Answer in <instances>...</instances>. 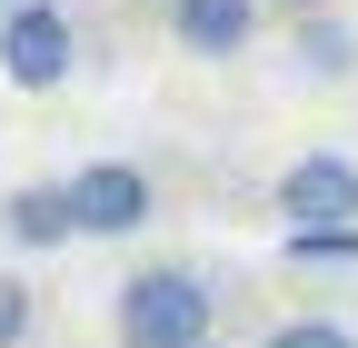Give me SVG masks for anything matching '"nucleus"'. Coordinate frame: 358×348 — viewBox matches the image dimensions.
Masks as SVG:
<instances>
[{
  "instance_id": "f257e3e1",
  "label": "nucleus",
  "mask_w": 358,
  "mask_h": 348,
  "mask_svg": "<svg viewBox=\"0 0 358 348\" xmlns=\"http://www.w3.org/2000/svg\"><path fill=\"white\" fill-rule=\"evenodd\" d=\"M209 319H219V298H209V279L199 269H140L120 289V309H110V328H120V348H209Z\"/></svg>"
},
{
  "instance_id": "f03ea898",
  "label": "nucleus",
  "mask_w": 358,
  "mask_h": 348,
  "mask_svg": "<svg viewBox=\"0 0 358 348\" xmlns=\"http://www.w3.org/2000/svg\"><path fill=\"white\" fill-rule=\"evenodd\" d=\"M80 70V30L60 0H10L0 10V80L10 90H60V80Z\"/></svg>"
},
{
  "instance_id": "7ed1b4c3",
  "label": "nucleus",
  "mask_w": 358,
  "mask_h": 348,
  "mask_svg": "<svg viewBox=\"0 0 358 348\" xmlns=\"http://www.w3.org/2000/svg\"><path fill=\"white\" fill-rule=\"evenodd\" d=\"M70 219H80V239H140L150 229V209H159V189H150V169L140 159H90V169H70Z\"/></svg>"
},
{
  "instance_id": "20e7f679",
  "label": "nucleus",
  "mask_w": 358,
  "mask_h": 348,
  "mask_svg": "<svg viewBox=\"0 0 358 348\" xmlns=\"http://www.w3.org/2000/svg\"><path fill=\"white\" fill-rule=\"evenodd\" d=\"M319 219H358V159L308 150L279 169V229H319Z\"/></svg>"
},
{
  "instance_id": "39448f33",
  "label": "nucleus",
  "mask_w": 358,
  "mask_h": 348,
  "mask_svg": "<svg viewBox=\"0 0 358 348\" xmlns=\"http://www.w3.org/2000/svg\"><path fill=\"white\" fill-rule=\"evenodd\" d=\"M169 10V40L189 60H239L259 40V0H159Z\"/></svg>"
},
{
  "instance_id": "423d86ee",
  "label": "nucleus",
  "mask_w": 358,
  "mask_h": 348,
  "mask_svg": "<svg viewBox=\"0 0 358 348\" xmlns=\"http://www.w3.org/2000/svg\"><path fill=\"white\" fill-rule=\"evenodd\" d=\"M0 229H10V249H70V239H80V219H70V189H60V180H30V189H10V199H0Z\"/></svg>"
},
{
  "instance_id": "0eeeda50",
  "label": "nucleus",
  "mask_w": 358,
  "mask_h": 348,
  "mask_svg": "<svg viewBox=\"0 0 358 348\" xmlns=\"http://www.w3.org/2000/svg\"><path fill=\"white\" fill-rule=\"evenodd\" d=\"M299 60H308V80H348V70H358V30L308 10V20H299Z\"/></svg>"
},
{
  "instance_id": "6e6552de",
  "label": "nucleus",
  "mask_w": 358,
  "mask_h": 348,
  "mask_svg": "<svg viewBox=\"0 0 358 348\" xmlns=\"http://www.w3.org/2000/svg\"><path fill=\"white\" fill-rule=\"evenodd\" d=\"M279 249L299 269H348L358 259V219H319V229H279Z\"/></svg>"
},
{
  "instance_id": "1a4fd4ad",
  "label": "nucleus",
  "mask_w": 358,
  "mask_h": 348,
  "mask_svg": "<svg viewBox=\"0 0 358 348\" xmlns=\"http://www.w3.org/2000/svg\"><path fill=\"white\" fill-rule=\"evenodd\" d=\"M268 348H358L338 319H279V328H268Z\"/></svg>"
},
{
  "instance_id": "9d476101",
  "label": "nucleus",
  "mask_w": 358,
  "mask_h": 348,
  "mask_svg": "<svg viewBox=\"0 0 358 348\" xmlns=\"http://www.w3.org/2000/svg\"><path fill=\"white\" fill-rule=\"evenodd\" d=\"M30 319H40V309H30V289L0 269V348H20V338H30Z\"/></svg>"
},
{
  "instance_id": "9b49d317",
  "label": "nucleus",
  "mask_w": 358,
  "mask_h": 348,
  "mask_svg": "<svg viewBox=\"0 0 358 348\" xmlns=\"http://www.w3.org/2000/svg\"><path fill=\"white\" fill-rule=\"evenodd\" d=\"M289 10H329V0H289Z\"/></svg>"
},
{
  "instance_id": "f8f14e48",
  "label": "nucleus",
  "mask_w": 358,
  "mask_h": 348,
  "mask_svg": "<svg viewBox=\"0 0 358 348\" xmlns=\"http://www.w3.org/2000/svg\"><path fill=\"white\" fill-rule=\"evenodd\" d=\"M0 10H10V0H0Z\"/></svg>"
}]
</instances>
